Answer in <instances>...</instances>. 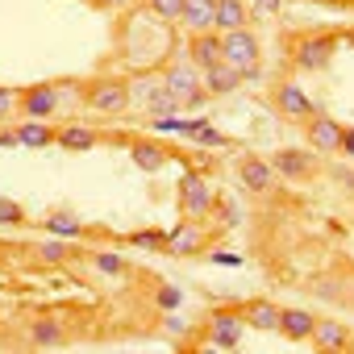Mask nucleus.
<instances>
[{"label": "nucleus", "mask_w": 354, "mask_h": 354, "mask_svg": "<svg viewBox=\"0 0 354 354\" xmlns=\"http://www.w3.org/2000/svg\"><path fill=\"white\" fill-rule=\"evenodd\" d=\"M350 46H354V34H350Z\"/></svg>", "instance_id": "ea45409f"}, {"label": "nucleus", "mask_w": 354, "mask_h": 354, "mask_svg": "<svg viewBox=\"0 0 354 354\" xmlns=\"http://www.w3.org/2000/svg\"><path fill=\"white\" fill-rule=\"evenodd\" d=\"M242 313H246V325L267 329V333H279V317H283L279 304H271V300H250V304H242Z\"/></svg>", "instance_id": "5701e85b"}, {"label": "nucleus", "mask_w": 354, "mask_h": 354, "mask_svg": "<svg viewBox=\"0 0 354 354\" xmlns=\"http://www.w3.org/2000/svg\"><path fill=\"white\" fill-rule=\"evenodd\" d=\"M38 254H42L46 263H63V259L71 254V246H67V238H55V242H42V246H38Z\"/></svg>", "instance_id": "c756f323"}, {"label": "nucleus", "mask_w": 354, "mask_h": 354, "mask_svg": "<svg viewBox=\"0 0 354 354\" xmlns=\"http://www.w3.org/2000/svg\"><path fill=\"white\" fill-rule=\"evenodd\" d=\"M300 125H304V142H308L317 154H342V129H346V125H342L337 117H329V113L317 109V113H313L308 121H300Z\"/></svg>", "instance_id": "1a4fd4ad"}, {"label": "nucleus", "mask_w": 354, "mask_h": 354, "mask_svg": "<svg viewBox=\"0 0 354 354\" xmlns=\"http://www.w3.org/2000/svg\"><path fill=\"white\" fill-rule=\"evenodd\" d=\"M154 304H158L162 313H171V308H180V304H184V292L167 283V288H158V292H154Z\"/></svg>", "instance_id": "7c9ffc66"}, {"label": "nucleus", "mask_w": 354, "mask_h": 354, "mask_svg": "<svg viewBox=\"0 0 354 354\" xmlns=\"http://www.w3.org/2000/svg\"><path fill=\"white\" fill-rule=\"evenodd\" d=\"M313 325H317V317L308 308H283V317H279V333L288 342H313Z\"/></svg>", "instance_id": "aec40b11"}, {"label": "nucleus", "mask_w": 354, "mask_h": 354, "mask_svg": "<svg viewBox=\"0 0 354 354\" xmlns=\"http://www.w3.org/2000/svg\"><path fill=\"white\" fill-rule=\"evenodd\" d=\"M30 342H34V346H63V342H67V329H63L59 321L42 317V321L30 325Z\"/></svg>", "instance_id": "393cba45"}, {"label": "nucleus", "mask_w": 354, "mask_h": 354, "mask_svg": "<svg viewBox=\"0 0 354 354\" xmlns=\"http://www.w3.org/2000/svg\"><path fill=\"white\" fill-rule=\"evenodd\" d=\"M80 104L100 117H121L133 104V84L125 75H96L80 84Z\"/></svg>", "instance_id": "f257e3e1"}, {"label": "nucleus", "mask_w": 354, "mask_h": 354, "mask_svg": "<svg viewBox=\"0 0 354 354\" xmlns=\"http://www.w3.org/2000/svg\"><path fill=\"white\" fill-rule=\"evenodd\" d=\"M146 9L162 21H180L184 17V0H146Z\"/></svg>", "instance_id": "cd10ccee"}, {"label": "nucleus", "mask_w": 354, "mask_h": 354, "mask_svg": "<svg viewBox=\"0 0 354 354\" xmlns=\"http://www.w3.org/2000/svg\"><path fill=\"white\" fill-rule=\"evenodd\" d=\"M313 292H317V296H325V300H333V296H337L333 279H317V283H313Z\"/></svg>", "instance_id": "f704fd0d"}, {"label": "nucleus", "mask_w": 354, "mask_h": 354, "mask_svg": "<svg viewBox=\"0 0 354 354\" xmlns=\"http://www.w3.org/2000/svg\"><path fill=\"white\" fill-rule=\"evenodd\" d=\"M88 263H92L100 275H109V279H125V275L133 271V267H129V259H121L117 250H92V254H88Z\"/></svg>", "instance_id": "b1692460"}, {"label": "nucleus", "mask_w": 354, "mask_h": 354, "mask_svg": "<svg viewBox=\"0 0 354 354\" xmlns=\"http://www.w3.org/2000/svg\"><path fill=\"white\" fill-rule=\"evenodd\" d=\"M42 225H46V234H50V238H67V242H71V238H84V234H88V225H84V221H80L75 213H67V209H50Z\"/></svg>", "instance_id": "4be33fe9"}, {"label": "nucleus", "mask_w": 354, "mask_h": 354, "mask_svg": "<svg viewBox=\"0 0 354 354\" xmlns=\"http://www.w3.org/2000/svg\"><path fill=\"white\" fill-rule=\"evenodd\" d=\"M205 246H209V234L192 217H184L180 225L167 234V254H175V259H196V254H205Z\"/></svg>", "instance_id": "9b49d317"}, {"label": "nucleus", "mask_w": 354, "mask_h": 354, "mask_svg": "<svg viewBox=\"0 0 354 354\" xmlns=\"http://www.w3.org/2000/svg\"><path fill=\"white\" fill-rule=\"evenodd\" d=\"M342 154H346V158H354V125H346V129H342Z\"/></svg>", "instance_id": "c9c22d12"}, {"label": "nucleus", "mask_w": 354, "mask_h": 354, "mask_svg": "<svg viewBox=\"0 0 354 354\" xmlns=\"http://www.w3.org/2000/svg\"><path fill=\"white\" fill-rule=\"evenodd\" d=\"M271 167H275L279 180H288V184H308L313 175H317V167H321V158H317L313 146H308V150H300V146H279V150L271 154Z\"/></svg>", "instance_id": "6e6552de"}, {"label": "nucleus", "mask_w": 354, "mask_h": 354, "mask_svg": "<svg viewBox=\"0 0 354 354\" xmlns=\"http://www.w3.org/2000/svg\"><path fill=\"white\" fill-rule=\"evenodd\" d=\"M17 113V88H5L0 84V121H9Z\"/></svg>", "instance_id": "2f4dec72"}, {"label": "nucleus", "mask_w": 354, "mask_h": 354, "mask_svg": "<svg viewBox=\"0 0 354 354\" xmlns=\"http://www.w3.org/2000/svg\"><path fill=\"white\" fill-rule=\"evenodd\" d=\"M96 5H100V9H125L129 0H96Z\"/></svg>", "instance_id": "58836bf2"}, {"label": "nucleus", "mask_w": 354, "mask_h": 354, "mask_svg": "<svg viewBox=\"0 0 354 354\" xmlns=\"http://www.w3.org/2000/svg\"><path fill=\"white\" fill-rule=\"evenodd\" d=\"M238 180H242V188H250V192L267 196V192H275L279 175H275L271 158H259V154H242V158H238Z\"/></svg>", "instance_id": "ddd939ff"}, {"label": "nucleus", "mask_w": 354, "mask_h": 354, "mask_svg": "<svg viewBox=\"0 0 354 354\" xmlns=\"http://www.w3.org/2000/svg\"><path fill=\"white\" fill-rule=\"evenodd\" d=\"M201 71L217 67L225 55H221V30H205V34H188V50H184Z\"/></svg>", "instance_id": "2eb2a0df"}, {"label": "nucleus", "mask_w": 354, "mask_h": 354, "mask_svg": "<svg viewBox=\"0 0 354 354\" xmlns=\"http://www.w3.org/2000/svg\"><path fill=\"white\" fill-rule=\"evenodd\" d=\"M125 246H138V250H167V234L162 230H133V234H125Z\"/></svg>", "instance_id": "a878e982"}, {"label": "nucleus", "mask_w": 354, "mask_h": 354, "mask_svg": "<svg viewBox=\"0 0 354 354\" xmlns=\"http://www.w3.org/2000/svg\"><path fill=\"white\" fill-rule=\"evenodd\" d=\"M242 84H246V80H242L225 59H221L217 67H209V71H205V92H209V96H230V92H238Z\"/></svg>", "instance_id": "412c9836"}, {"label": "nucleus", "mask_w": 354, "mask_h": 354, "mask_svg": "<svg viewBox=\"0 0 354 354\" xmlns=\"http://www.w3.org/2000/svg\"><path fill=\"white\" fill-rule=\"evenodd\" d=\"M192 142H196L201 150H225V146H234V138H230V133H221V129H217V125H209V121L201 125V133H196Z\"/></svg>", "instance_id": "bb28decb"}, {"label": "nucleus", "mask_w": 354, "mask_h": 354, "mask_svg": "<svg viewBox=\"0 0 354 354\" xmlns=\"http://www.w3.org/2000/svg\"><path fill=\"white\" fill-rule=\"evenodd\" d=\"M184 30L188 34H205L217 30V0H184Z\"/></svg>", "instance_id": "dca6fc26"}, {"label": "nucleus", "mask_w": 354, "mask_h": 354, "mask_svg": "<svg viewBox=\"0 0 354 354\" xmlns=\"http://www.w3.org/2000/svg\"><path fill=\"white\" fill-rule=\"evenodd\" d=\"M63 92H67V80H42V84H30V88H17V113L21 117H38V121H50L63 104Z\"/></svg>", "instance_id": "39448f33"}, {"label": "nucleus", "mask_w": 354, "mask_h": 354, "mask_svg": "<svg viewBox=\"0 0 354 354\" xmlns=\"http://www.w3.org/2000/svg\"><path fill=\"white\" fill-rule=\"evenodd\" d=\"M30 217H26V209L17 205V201H9V196H0V225H26Z\"/></svg>", "instance_id": "c85d7f7f"}, {"label": "nucleus", "mask_w": 354, "mask_h": 354, "mask_svg": "<svg viewBox=\"0 0 354 354\" xmlns=\"http://www.w3.org/2000/svg\"><path fill=\"white\" fill-rule=\"evenodd\" d=\"M250 9H254V17L263 13V17H275L279 9H283V0H250Z\"/></svg>", "instance_id": "473e14b6"}, {"label": "nucleus", "mask_w": 354, "mask_h": 354, "mask_svg": "<svg viewBox=\"0 0 354 354\" xmlns=\"http://www.w3.org/2000/svg\"><path fill=\"white\" fill-rule=\"evenodd\" d=\"M221 55L242 80H259V71H263V42H259V34L250 26L221 34Z\"/></svg>", "instance_id": "7ed1b4c3"}, {"label": "nucleus", "mask_w": 354, "mask_h": 354, "mask_svg": "<svg viewBox=\"0 0 354 354\" xmlns=\"http://www.w3.org/2000/svg\"><path fill=\"white\" fill-rule=\"evenodd\" d=\"M333 50H337V34L313 30V34H300V38L292 42V63H296L300 71H325V67L333 63Z\"/></svg>", "instance_id": "0eeeda50"}, {"label": "nucleus", "mask_w": 354, "mask_h": 354, "mask_svg": "<svg viewBox=\"0 0 354 354\" xmlns=\"http://www.w3.org/2000/svg\"><path fill=\"white\" fill-rule=\"evenodd\" d=\"M162 84H167V92H171L175 100H180L184 113H196V109L209 100V92H205V71H201L188 55H180V59H171V63H167Z\"/></svg>", "instance_id": "f03ea898"}, {"label": "nucleus", "mask_w": 354, "mask_h": 354, "mask_svg": "<svg viewBox=\"0 0 354 354\" xmlns=\"http://www.w3.org/2000/svg\"><path fill=\"white\" fill-rule=\"evenodd\" d=\"M242 333H246V313H242V308H213V313L205 317L201 346H213V350H238V346H242Z\"/></svg>", "instance_id": "20e7f679"}, {"label": "nucleus", "mask_w": 354, "mask_h": 354, "mask_svg": "<svg viewBox=\"0 0 354 354\" xmlns=\"http://www.w3.org/2000/svg\"><path fill=\"white\" fill-rule=\"evenodd\" d=\"M125 146H129L133 167H138V171H146V175H158L171 158H180L167 142H154V138H133V133H129V142H125Z\"/></svg>", "instance_id": "f8f14e48"}, {"label": "nucleus", "mask_w": 354, "mask_h": 354, "mask_svg": "<svg viewBox=\"0 0 354 354\" xmlns=\"http://www.w3.org/2000/svg\"><path fill=\"white\" fill-rule=\"evenodd\" d=\"M213 209H217V192H213V184L205 180V171L188 167V171H184V180H180V213L192 217V221H205Z\"/></svg>", "instance_id": "423d86ee"}, {"label": "nucleus", "mask_w": 354, "mask_h": 354, "mask_svg": "<svg viewBox=\"0 0 354 354\" xmlns=\"http://www.w3.org/2000/svg\"><path fill=\"white\" fill-rule=\"evenodd\" d=\"M100 142H109V133L92 129L88 121H67V125H59V146L71 150V154H88V150H96Z\"/></svg>", "instance_id": "4468645a"}, {"label": "nucleus", "mask_w": 354, "mask_h": 354, "mask_svg": "<svg viewBox=\"0 0 354 354\" xmlns=\"http://www.w3.org/2000/svg\"><path fill=\"white\" fill-rule=\"evenodd\" d=\"M17 133H21V146H26V150H46V146H59V129H55L50 121H38V117L17 121Z\"/></svg>", "instance_id": "f3484780"}, {"label": "nucleus", "mask_w": 354, "mask_h": 354, "mask_svg": "<svg viewBox=\"0 0 354 354\" xmlns=\"http://www.w3.org/2000/svg\"><path fill=\"white\" fill-rule=\"evenodd\" d=\"M162 329H167V333H180L184 321H180V317H162Z\"/></svg>", "instance_id": "4c0bfd02"}, {"label": "nucleus", "mask_w": 354, "mask_h": 354, "mask_svg": "<svg viewBox=\"0 0 354 354\" xmlns=\"http://www.w3.org/2000/svg\"><path fill=\"white\" fill-rule=\"evenodd\" d=\"M271 104H275V113L279 117H288V121H308L313 113H317V104H313V96L296 84V80H283V84H275V92H271Z\"/></svg>", "instance_id": "9d476101"}, {"label": "nucleus", "mask_w": 354, "mask_h": 354, "mask_svg": "<svg viewBox=\"0 0 354 354\" xmlns=\"http://www.w3.org/2000/svg\"><path fill=\"white\" fill-rule=\"evenodd\" d=\"M213 263H225V267H242V254H230V250H217Z\"/></svg>", "instance_id": "e433bc0d"}, {"label": "nucleus", "mask_w": 354, "mask_h": 354, "mask_svg": "<svg viewBox=\"0 0 354 354\" xmlns=\"http://www.w3.org/2000/svg\"><path fill=\"white\" fill-rule=\"evenodd\" d=\"M254 21V9L250 0H217V30L230 34V30H246Z\"/></svg>", "instance_id": "6ab92c4d"}, {"label": "nucleus", "mask_w": 354, "mask_h": 354, "mask_svg": "<svg viewBox=\"0 0 354 354\" xmlns=\"http://www.w3.org/2000/svg\"><path fill=\"white\" fill-rule=\"evenodd\" d=\"M0 146H5V150H17V146H21L17 125H0Z\"/></svg>", "instance_id": "72a5a7b5"}, {"label": "nucleus", "mask_w": 354, "mask_h": 354, "mask_svg": "<svg viewBox=\"0 0 354 354\" xmlns=\"http://www.w3.org/2000/svg\"><path fill=\"white\" fill-rule=\"evenodd\" d=\"M313 346H317V350H350V346H354V333H350L342 321H321V317H317V325H313Z\"/></svg>", "instance_id": "a211bd4d"}]
</instances>
